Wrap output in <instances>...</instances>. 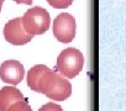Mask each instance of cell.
<instances>
[{
	"label": "cell",
	"mask_w": 126,
	"mask_h": 111,
	"mask_svg": "<svg viewBox=\"0 0 126 111\" xmlns=\"http://www.w3.org/2000/svg\"><path fill=\"white\" fill-rule=\"evenodd\" d=\"M38 93L45 94L53 101H64L72 94V85L58 72H45L38 82Z\"/></svg>",
	"instance_id": "6da1fadb"
},
{
	"label": "cell",
	"mask_w": 126,
	"mask_h": 111,
	"mask_svg": "<svg viewBox=\"0 0 126 111\" xmlns=\"http://www.w3.org/2000/svg\"><path fill=\"white\" fill-rule=\"evenodd\" d=\"M38 111H63V109L54 102H48V104H45L43 106H41L38 109Z\"/></svg>",
	"instance_id": "8fae6325"
},
{
	"label": "cell",
	"mask_w": 126,
	"mask_h": 111,
	"mask_svg": "<svg viewBox=\"0 0 126 111\" xmlns=\"http://www.w3.org/2000/svg\"><path fill=\"white\" fill-rule=\"evenodd\" d=\"M8 111H32V109L30 107V105L25 100H20V101L14 102L8 109Z\"/></svg>",
	"instance_id": "9c48e42d"
},
{
	"label": "cell",
	"mask_w": 126,
	"mask_h": 111,
	"mask_svg": "<svg viewBox=\"0 0 126 111\" xmlns=\"http://www.w3.org/2000/svg\"><path fill=\"white\" fill-rule=\"evenodd\" d=\"M4 1H5V0H0V8L3 6V3H4Z\"/></svg>",
	"instance_id": "4fadbf2b"
},
{
	"label": "cell",
	"mask_w": 126,
	"mask_h": 111,
	"mask_svg": "<svg viewBox=\"0 0 126 111\" xmlns=\"http://www.w3.org/2000/svg\"><path fill=\"white\" fill-rule=\"evenodd\" d=\"M47 3L56 9H67L73 3V0H47Z\"/></svg>",
	"instance_id": "30bf717a"
},
{
	"label": "cell",
	"mask_w": 126,
	"mask_h": 111,
	"mask_svg": "<svg viewBox=\"0 0 126 111\" xmlns=\"http://www.w3.org/2000/svg\"><path fill=\"white\" fill-rule=\"evenodd\" d=\"M53 36L62 43H69L76 37V20L68 13H62L53 20Z\"/></svg>",
	"instance_id": "277c9868"
},
{
	"label": "cell",
	"mask_w": 126,
	"mask_h": 111,
	"mask_svg": "<svg viewBox=\"0 0 126 111\" xmlns=\"http://www.w3.org/2000/svg\"><path fill=\"white\" fill-rule=\"evenodd\" d=\"M25 75V69L24 66L15 59L5 61L0 66V78L3 82L11 84V85H17L21 83Z\"/></svg>",
	"instance_id": "8992f818"
},
{
	"label": "cell",
	"mask_w": 126,
	"mask_h": 111,
	"mask_svg": "<svg viewBox=\"0 0 126 111\" xmlns=\"http://www.w3.org/2000/svg\"><path fill=\"white\" fill-rule=\"evenodd\" d=\"M84 66L83 53L73 47L63 49L57 58V72L68 79L77 77Z\"/></svg>",
	"instance_id": "7a4b0ae2"
},
{
	"label": "cell",
	"mask_w": 126,
	"mask_h": 111,
	"mask_svg": "<svg viewBox=\"0 0 126 111\" xmlns=\"http://www.w3.org/2000/svg\"><path fill=\"white\" fill-rule=\"evenodd\" d=\"M15 3L17 4H26V5H31L32 4V0H14Z\"/></svg>",
	"instance_id": "7c38bea8"
},
{
	"label": "cell",
	"mask_w": 126,
	"mask_h": 111,
	"mask_svg": "<svg viewBox=\"0 0 126 111\" xmlns=\"http://www.w3.org/2000/svg\"><path fill=\"white\" fill-rule=\"evenodd\" d=\"M24 99L22 93L15 86H4L0 90V111H8L14 102Z\"/></svg>",
	"instance_id": "52a82bcc"
},
{
	"label": "cell",
	"mask_w": 126,
	"mask_h": 111,
	"mask_svg": "<svg viewBox=\"0 0 126 111\" xmlns=\"http://www.w3.org/2000/svg\"><path fill=\"white\" fill-rule=\"evenodd\" d=\"M4 37L5 40L14 44V46H22L29 43L32 40V35H30L22 26V21L21 17H16L10 20L5 26H4Z\"/></svg>",
	"instance_id": "5b68a950"
},
{
	"label": "cell",
	"mask_w": 126,
	"mask_h": 111,
	"mask_svg": "<svg viewBox=\"0 0 126 111\" xmlns=\"http://www.w3.org/2000/svg\"><path fill=\"white\" fill-rule=\"evenodd\" d=\"M24 28L32 36L45 33L51 25V17L47 10L40 6L29 9L21 17Z\"/></svg>",
	"instance_id": "3957f363"
},
{
	"label": "cell",
	"mask_w": 126,
	"mask_h": 111,
	"mask_svg": "<svg viewBox=\"0 0 126 111\" xmlns=\"http://www.w3.org/2000/svg\"><path fill=\"white\" fill-rule=\"evenodd\" d=\"M47 70H49V68L47 66H43V64H37L29 70V73H27V85L33 91L38 93V82H40L42 74Z\"/></svg>",
	"instance_id": "ba28073f"
},
{
	"label": "cell",
	"mask_w": 126,
	"mask_h": 111,
	"mask_svg": "<svg viewBox=\"0 0 126 111\" xmlns=\"http://www.w3.org/2000/svg\"><path fill=\"white\" fill-rule=\"evenodd\" d=\"M0 11H1V8H0Z\"/></svg>",
	"instance_id": "5bb4252c"
}]
</instances>
